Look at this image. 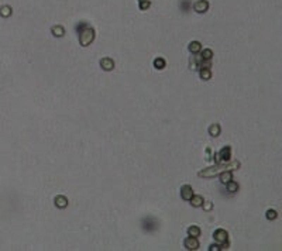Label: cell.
<instances>
[{"label":"cell","mask_w":282,"mask_h":251,"mask_svg":"<svg viewBox=\"0 0 282 251\" xmlns=\"http://www.w3.org/2000/svg\"><path fill=\"white\" fill-rule=\"evenodd\" d=\"M240 168V162L239 161H227V162H220V164H216L210 168H206L203 171L199 172L200 178H213L216 175L222 174L224 171H234Z\"/></svg>","instance_id":"1"},{"label":"cell","mask_w":282,"mask_h":251,"mask_svg":"<svg viewBox=\"0 0 282 251\" xmlns=\"http://www.w3.org/2000/svg\"><path fill=\"white\" fill-rule=\"evenodd\" d=\"M78 31H79V43L82 47H88L95 40V30H93L92 27L88 26V24L82 23L80 28L78 27Z\"/></svg>","instance_id":"2"},{"label":"cell","mask_w":282,"mask_h":251,"mask_svg":"<svg viewBox=\"0 0 282 251\" xmlns=\"http://www.w3.org/2000/svg\"><path fill=\"white\" fill-rule=\"evenodd\" d=\"M231 158V147L230 145H226L222 150L217 152V154L213 155V160L216 161V164H220V162H227Z\"/></svg>","instance_id":"3"},{"label":"cell","mask_w":282,"mask_h":251,"mask_svg":"<svg viewBox=\"0 0 282 251\" xmlns=\"http://www.w3.org/2000/svg\"><path fill=\"white\" fill-rule=\"evenodd\" d=\"M143 229L145 231H154V230H157L158 229V223H157V220L154 217H144L143 219Z\"/></svg>","instance_id":"4"},{"label":"cell","mask_w":282,"mask_h":251,"mask_svg":"<svg viewBox=\"0 0 282 251\" xmlns=\"http://www.w3.org/2000/svg\"><path fill=\"white\" fill-rule=\"evenodd\" d=\"M213 238H215V241L217 244H222V243L229 240V233L226 230H223V229H219V230H216L213 233Z\"/></svg>","instance_id":"5"},{"label":"cell","mask_w":282,"mask_h":251,"mask_svg":"<svg viewBox=\"0 0 282 251\" xmlns=\"http://www.w3.org/2000/svg\"><path fill=\"white\" fill-rule=\"evenodd\" d=\"M183 245H185L186 250H198L199 248V241H198V237H186L185 241H183Z\"/></svg>","instance_id":"6"},{"label":"cell","mask_w":282,"mask_h":251,"mask_svg":"<svg viewBox=\"0 0 282 251\" xmlns=\"http://www.w3.org/2000/svg\"><path fill=\"white\" fill-rule=\"evenodd\" d=\"M193 189L192 186H189V185H183L182 188H181V198L183 199V200H190V198L193 196Z\"/></svg>","instance_id":"7"},{"label":"cell","mask_w":282,"mask_h":251,"mask_svg":"<svg viewBox=\"0 0 282 251\" xmlns=\"http://www.w3.org/2000/svg\"><path fill=\"white\" fill-rule=\"evenodd\" d=\"M193 9H195V11H198V13H205V11L209 9V3H207L206 0H199V2H196L195 3Z\"/></svg>","instance_id":"8"},{"label":"cell","mask_w":282,"mask_h":251,"mask_svg":"<svg viewBox=\"0 0 282 251\" xmlns=\"http://www.w3.org/2000/svg\"><path fill=\"white\" fill-rule=\"evenodd\" d=\"M100 67L103 68L104 71H112L114 68V62H113L112 58H103L100 61Z\"/></svg>","instance_id":"9"},{"label":"cell","mask_w":282,"mask_h":251,"mask_svg":"<svg viewBox=\"0 0 282 251\" xmlns=\"http://www.w3.org/2000/svg\"><path fill=\"white\" fill-rule=\"evenodd\" d=\"M55 206L56 208H59V209H63V208H67L68 206V199L65 198V196H62V195H59V196H56L55 198Z\"/></svg>","instance_id":"10"},{"label":"cell","mask_w":282,"mask_h":251,"mask_svg":"<svg viewBox=\"0 0 282 251\" xmlns=\"http://www.w3.org/2000/svg\"><path fill=\"white\" fill-rule=\"evenodd\" d=\"M189 202H190V204H192L193 208H200L205 200H203V198L202 196H199V195H193Z\"/></svg>","instance_id":"11"},{"label":"cell","mask_w":282,"mask_h":251,"mask_svg":"<svg viewBox=\"0 0 282 251\" xmlns=\"http://www.w3.org/2000/svg\"><path fill=\"white\" fill-rule=\"evenodd\" d=\"M188 50H189L192 54H198V52H200V51H202V44H200L199 41H192V43L189 44Z\"/></svg>","instance_id":"12"},{"label":"cell","mask_w":282,"mask_h":251,"mask_svg":"<svg viewBox=\"0 0 282 251\" xmlns=\"http://www.w3.org/2000/svg\"><path fill=\"white\" fill-rule=\"evenodd\" d=\"M199 75L203 80H209L212 78V71L210 68H199Z\"/></svg>","instance_id":"13"},{"label":"cell","mask_w":282,"mask_h":251,"mask_svg":"<svg viewBox=\"0 0 282 251\" xmlns=\"http://www.w3.org/2000/svg\"><path fill=\"white\" fill-rule=\"evenodd\" d=\"M220 175V182L222 184H227L229 181H231L233 179V175H231V171H224V172H222V174H219Z\"/></svg>","instance_id":"14"},{"label":"cell","mask_w":282,"mask_h":251,"mask_svg":"<svg viewBox=\"0 0 282 251\" xmlns=\"http://www.w3.org/2000/svg\"><path fill=\"white\" fill-rule=\"evenodd\" d=\"M200 61H202V58H200V57H192V58H190V61H189L190 69H199Z\"/></svg>","instance_id":"15"},{"label":"cell","mask_w":282,"mask_h":251,"mask_svg":"<svg viewBox=\"0 0 282 251\" xmlns=\"http://www.w3.org/2000/svg\"><path fill=\"white\" fill-rule=\"evenodd\" d=\"M165 65H166V62H165V59H164V58L158 57V58H155V59H154V68H155V69H164V68H165Z\"/></svg>","instance_id":"16"},{"label":"cell","mask_w":282,"mask_h":251,"mask_svg":"<svg viewBox=\"0 0 282 251\" xmlns=\"http://www.w3.org/2000/svg\"><path fill=\"white\" fill-rule=\"evenodd\" d=\"M188 234H189L190 237H199L200 229L198 227V226H190V227H188Z\"/></svg>","instance_id":"17"},{"label":"cell","mask_w":282,"mask_h":251,"mask_svg":"<svg viewBox=\"0 0 282 251\" xmlns=\"http://www.w3.org/2000/svg\"><path fill=\"white\" fill-rule=\"evenodd\" d=\"M209 134L212 136V137H217L220 134V126L219 124H212L209 127Z\"/></svg>","instance_id":"18"},{"label":"cell","mask_w":282,"mask_h":251,"mask_svg":"<svg viewBox=\"0 0 282 251\" xmlns=\"http://www.w3.org/2000/svg\"><path fill=\"white\" fill-rule=\"evenodd\" d=\"M226 186H227V191H229L230 193H234V192H237V189H239V185H237V182H234L233 179L227 182V184H226Z\"/></svg>","instance_id":"19"},{"label":"cell","mask_w":282,"mask_h":251,"mask_svg":"<svg viewBox=\"0 0 282 251\" xmlns=\"http://www.w3.org/2000/svg\"><path fill=\"white\" fill-rule=\"evenodd\" d=\"M212 57H213L212 50H203L202 55H200V58H202L203 61H212Z\"/></svg>","instance_id":"20"},{"label":"cell","mask_w":282,"mask_h":251,"mask_svg":"<svg viewBox=\"0 0 282 251\" xmlns=\"http://www.w3.org/2000/svg\"><path fill=\"white\" fill-rule=\"evenodd\" d=\"M52 34L55 37H62L63 34H65V31H63V28L61 26H54L52 27Z\"/></svg>","instance_id":"21"},{"label":"cell","mask_w":282,"mask_h":251,"mask_svg":"<svg viewBox=\"0 0 282 251\" xmlns=\"http://www.w3.org/2000/svg\"><path fill=\"white\" fill-rule=\"evenodd\" d=\"M265 216H267L268 220H274V219L278 217V213H276V210H274V209H269V210H267Z\"/></svg>","instance_id":"22"},{"label":"cell","mask_w":282,"mask_h":251,"mask_svg":"<svg viewBox=\"0 0 282 251\" xmlns=\"http://www.w3.org/2000/svg\"><path fill=\"white\" fill-rule=\"evenodd\" d=\"M0 14H2L3 17L10 16V14H11V9H10V7H7V6L2 7V9H0Z\"/></svg>","instance_id":"23"},{"label":"cell","mask_w":282,"mask_h":251,"mask_svg":"<svg viewBox=\"0 0 282 251\" xmlns=\"http://www.w3.org/2000/svg\"><path fill=\"white\" fill-rule=\"evenodd\" d=\"M202 206H203V209H205V210H207V212H209V210H212V208H213L210 202H203V204H202Z\"/></svg>","instance_id":"24"},{"label":"cell","mask_w":282,"mask_h":251,"mask_svg":"<svg viewBox=\"0 0 282 251\" xmlns=\"http://www.w3.org/2000/svg\"><path fill=\"white\" fill-rule=\"evenodd\" d=\"M148 7H149V2H145V0H143L141 4H140V9H141V10H145Z\"/></svg>","instance_id":"25"},{"label":"cell","mask_w":282,"mask_h":251,"mask_svg":"<svg viewBox=\"0 0 282 251\" xmlns=\"http://www.w3.org/2000/svg\"><path fill=\"white\" fill-rule=\"evenodd\" d=\"M209 250L210 251H219L220 250V245H210Z\"/></svg>","instance_id":"26"},{"label":"cell","mask_w":282,"mask_h":251,"mask_svg":"<svg viewBox=\"0 0 282 251\" xmlns=\"http://www.w3.org/2000/svg\"><path fill=\"white\" fill-rule=\"evenodd\" d=\"M140 2H143V0H140Z\"/></svg>","instance_id":"27"}]
</instances>
